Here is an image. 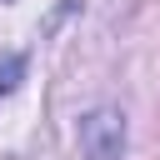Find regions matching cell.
I'll return each instance as SVG.
<instances>
[{
  "label": "cell",
  "mask_w": 160,
  "mask_h": 160,
  "mask_svg": "<svg viewBox=\"0 0 160 160\" xmlns=\"http://www.w3.org/2000/svg\"><path fill=\"white\" fill-rule=\"evenodd\" d=\"M80 145L90 160H125V115L120 110H90L80 120Z\"/></svg>",
  "instance_id": "obj_1"
}]
</instances>
